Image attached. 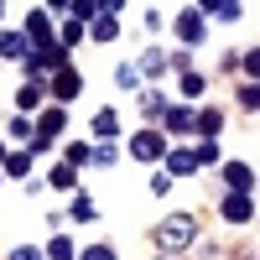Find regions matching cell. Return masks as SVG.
Wrapping results in <instances>:
<instances>
[{"instance_id": "cell-1", "label": "cell", "mask_w": 260, "mask_h": 260, "mask_svg": "<svg viewBox=\"0 0 260 260\" xmlns=\"http://www.w3.org/2000/svg\"><path fill=\"white\" fill-rule=\"evenodd\" d=\"M192 234H198V224H192L187 213H172V219L156 224V245H161V250H187Z\"/></svg>"}, {"instance_id": "cell-2", "label": "cell", "mask_w": 260, "mask_h": 260, "mask_svg": "<svg viewBox=\"0 0 260 260\" xmlns=\"http://www.w3.org/2000/svg\"><path fill=\"white\" fill-rule=\"evenodd\" d=\"M62 125H68V110H42V120H37V130H31V151H47L57 136H62Z\"/></svg>"}, {"instance_id": "cell-3", "label": "cell", "mask_w": 260, "mask_h": 260, "mask_svg": "<svg viewBox=\"0 0 260 260\" xmlns=\"http://www.w3.org/2000/svg\"><path fill=\"white\" fill-rule=\"evenodd\" d=\"M26 47H31V52L52 47V16H47V11H26Z\"/></svg>"}, {"instance_id": "cell-4", "label": "cell", "mask_w": 260, "mask_h": 260, "mask_svg": "<svg viewBox=\"0 0 260 260\" xmlns=\"http://www.w3.org/2000/svg\"><path fill=\"white\" fill-rule=\"evenodd\" d=\"M167 136H161V130H141V136L136 141H130V156H141V161H156V156H167Z\"/></svg>"}, {"instance_id": "cell-5", "label": "cell", "mask_w": 260, "mask_h": 260, "mask_svg": "<svg viewBox=\"0 0 260 260\" xmlns=\"http://www.w3.org/2000/svg\"><path fill=\"white\" fill-rule=\"evenodd\" d=\"M115 37H120V0H104L94 21V42H115Z\"/></svg>"}, {"instance_id": "cell-6", "label": "cell", "mask_w": 260, "mask_h": 260, "mask_svg": "<svg viewBox=\"0 0 260 260\" xmlns=\"http://www.w3.org/2000/svg\"><path fill=\"white\" fill-rule=\"evenodd\" d=\"M250 213H255L250 192H229V198H224V219L229 224H250Z\"/></svg>"}, {"instance_id": "cell-7", "label": "cell", "mask_w": 260, "mask_h": 260, "mask_svg": "<svg viewBox=\"0 0 260 260\" xmlns=\"http://www.w3.org/2000/svg\"><path fill=\"white\" fill-rule=\"evenodd\" d=\"M187 172H198V161H192V151H187V146L167 151V177H187Z\"/></svg>"}, {"instance_id": "cell-8", "label": "cell", "mask_w": 260, "mask_h": 260, "mask_svg": "<svg viewBox=\"0 0 260 260\" xmlns=\"http://www.w3.org/2000/svg\"><path fill=\"white\" fill-rule=\"evenodd\" d=\"M224 182H229L234 192H250V187H255V172H250L245 161H229V167H224Z\"/></svg>"}, {"instance_id": "cell-9", "label": "cell", "mask_w": 260, "mask_h": 260, "mask_svg": "<svg viewBox=\"0 0 260 260\" xmlns=\"http://www.w3.org/2000/svg\"><path fill=\"white\" fill-rule=\"evenodd\" d=\"M161 120H167V130H192V125H198V115H192L187 104H167Z\"/></svg>"}, {"instance_id": "cell-10", "label": "cell", "mask_w": 260, "mask_h": 260, "mask_svg": "<svg viewBox=\"0 0 260 260\" xmlns=\"http://www.w3.org/2000/svg\"><path fill=\"white\" fill-rule=\"evenodd\" d=\"M177 31H182V42H203V16H198V6L177 16Z\"/></svg>"}, {"instance_id": "cell-11", "label": "cell", "mask_w": 260, "mask_h": 260, "mask_svg": "<svg viewBox=\"0 0 260 260\" xmlns=\"http://www.w3.org/2000/svg\"><path fill=\"white\" fill-rule=\"evenodd\" d=\"M0 57H31L26 37H21V31H6V37H0Z\"/></svg>"}, {"instance_id": "cell-12", "label": "cell", "mask_w": 260, "mask_h": 260, "mask_svg": "<svg viewBox=\"0 0 260 260\" xmlns=\"http://www.w3.org/2000/svg\"><path fill=\"white\" fill-rule=\"evenodd\" d=\"M78 89H83V78H78L73 68H62V73H57V83H52V94H57V99H73Z\"/></svg>"}, {"instance_id": "cell-13", "label": "cell", "mask_w": 260, "mask_h": 260, "mask_svg": "<svg viewBox=\"0 0 260 260\" xmlns=\"http://www.w3.org/2000/svg\"><path fill=\"white\" fill-rule=\"evenodd\" d=\"M31 172V151H6V177H26Z\"/></svg>"}, {"instance_id": "cell-14", "label": "cell", "mask_w": 260, "mask_h": 260, "mask_svg": "<svg viewBox=\"0 0 260 260\" xmlns=\"http://www.w3.org/2000/svg\"><path fill=\"white\" fill-rule=\"evenodd\" d=\"M198 16H213V21H240L245 11L234 6V0H224V6H198Z\"/></svg>"}, {"instance_id": "cell-15", "label": "cell", "mask_w": 260, "mask_h": 260, "mask_svg": "<svg viewBox=\"0 0 260 260\" xmlns=\"http://www.w3.org/2000/svg\"><path fill=\"white\" fill-rule=\"evenodd\" d=\"M94 136H120V115L115 110H99L94 115Z\"/></svg>"}, {"instance_id": "cell-16", "label": "cell", "mask_w": 260, "mask_h": 260, "mask_svg": "<svg viewBox=\"0 0 260 260\" xmlns=\"http://www.w3.org/2000/svg\"><path fill=\"white\" fill-rule=\"evenodd\" d=\"M47 187H68V192H73V187H78V177H73V167H68V161H62V167H52V177H47Z\"/></svg>"}, {"instance_id": "cell-17", "label": "cell", "mask_w": 260, "mask_h": 260, "mask_svg": "<svg viewBox=\"0 0 260 260\" xmlns=\"http://www.w3.org/2000/svg\"><path fill=\"white\" fill-rule=\"evenodd\" d=\"M42 255H47V260H73V240H68V234H57V240L42 250Z\"/></svg>"}, {"instance_id": "cell-18", "label": "cell", "mask_w": 260, "mask_h": 260, "mask_svg": "<svg viewBox=\"0 0 260 260\" xmlns=\"http://www.w3.org/2000/svg\"><path fill=\"white\" fill-rule=\"evenodd\" d=\"M16 104H21V110H26V115H31V110H37V104H42V89H37V83H26V89H21V94H16Z\"/></svg>"}, {"instance_id": "cell-19", "label": "cell", "mask_w": 260, "mask_h": 260, "mask_svg": "<svg viewBox=\"0 0 260 260\" xmlns=\"http://www.w3.org/2000/svg\"><path fill=\"white\" fill-rule=\"evenodd\" d=\"M141 110H146V120H161V110H167V99H161V94H146V99H141Z\"/></svg>"}, {"instance_id": "cell-20", "label": "cell", "mask_w": 260, "mask_h": 260, "mask_svg": "<svg viewBox=\"0 0 260 260\" xmlns=\"http://www.w3.org/2000/svg\"><path fill=\"white\" fill-rule=\"evenodd\" d=\"M89 161H99V167H115V161H120V151H115V146H94V151H89Z\"/></svg>"}, {"instance_id": "cell-21", "label": "cell", "mask_w": 260, "mask_h": 260, "mask_svg": "<svg viewBox=\"0 0 260 260\" xmlns=\"http://www.w3.org/2000/svg\"><path fill=\"white\" fill-rule=\"evenodd\" d=\"M182 94H187V99H198V94H203V73H192V68H187V73H182Z\"/></svg>"}, {"instance_id": "cell-22", "label": "cell", "mask_w": 260, "mask_h": 260, "mask_svg": "<svg viewBox=\"0 0 260 260\" xmlns=\"http://www.w3.org/2000/svg\"><path fill=\"white\" fill-rule=\"evenodd\" d=\"M78 260H120V255H115V245H89Z\"/></svg>"}, {"instance_id": "cell-23", "label": "cell", "mask_w": 260, "mask_h": 260, "mask_svg": "<svg viewBox=\"0 0 260 260\" xmlns=\"http://www.w3.org/2000/svg\"><path fill=\"white\" fill-rule=\"evenodd\" d=\"M192 161H198V167H208V161H219V146H213V141H203L198 151H192Z\"/></svg>"}, {"instance_id": "cell-24", "label": "cell", "mask_w": 260, "mask_h": 260, "mask_svg": "<svg viewBox=\"0 0 260 260\" xmlns=\"http://www.w3.org/2000/svg\"><path fill=\"white\" fill-rule=\"evenodd\" d=\"M78 37H83V26H78V21H68V26H62V42H57V47H62V52H68V47H73V42H78Z\"/></svg>"}, {"instance_id": "cell-25", "label": "cell", "mask_w": 260, "mask_h": 260, "mask_svg": "<svg viewBox=\"0 0 260 260\" xmlns=\"http://www.w3.org/2000/svg\"><path fill=\"white\" fill-rule=\"evenodd\" d=\"M219 120H224L219 110H203V115H198V125H203V136H213V130H219Z\"/></svg>"}, {"instance_id": "cell-26", "label": "cell", "mask_w": 260, "mask_h": 260, "mask_svg": "<svg viewBox=\"0 0 260 260\" xmlns=\"http://www.w3.org/2000/svg\"><path fill=\"white\" fill-rule=\"evenodd\" d=\"M11 260H47V255H42L37 245H16V250H11Z\"/></svg>"}, {"instance_id": "cell-27", "label": "cell", "mask_w": 260, "mask_h": 260, "mask_svg": "<svg viewBox=\"0 0 260 260\" xmlns=\"http://www.w3.org/2000/svg\"><path fill=\"white\" fill-rule=\"evenodd\" d=\"M141 68H146V73H161V68H167V57H161V52H146V57H141Z\"/></svg>"}, {"instance_id": "cell-28", "label": "cell", "mask_w": 260, "mask_h": 260, "mask_svg": "<svg viewBox=\"0 0 260 260\" xmlns=\"http://www.w3.org/2000/svg\"><path fill=\"white\" fill-rule=\"evenodd\" d=\"M73 219H94V203L83 198V192H78V198H73Z\"/></svg>"}, {"instance_id": "cell-29", "label": "cell", "mask_w": 260, "mask_h": 260, "mask_svg": "<svg viewBox=\"0 0 260 260\" xmlns=\"http://www.w3.org/2000/svg\"><path fill=\"white\" fill-rule=\"evenodd\" d=\"M83 16H99L94 0H73V21H83Z\"/></svg>"}, {"instance_id": "cell-30", "label": "cell", "mask_w": 260, "mask_h": 260, "mask_svg": "<svg viewBox=\"0 0 260 260\" xmlns=\"http://www.w3.org/2000/svg\"><path fill=\"white\" fill-rule=\"evenodd\" d=\"M83 161H89V146L73 141V146H68V167H83Z\"/></svg>"}, {"instance_id": "cell-31", "label": "cell", "mask_w": 260, "mask_h": 260, "mask_svg": "<svg viewBox=\"0 0 260 260\" xmlns=\"http://www.w3.org/2000/svg\"><path fill=\"white\" fill-rule=\"evenodd\" d=\"M151 192H156V198H161V192H172V177H167V172H156V177H151Z\"/></svg>"}, {"instance_id": "cell-32", "label": "cell", "mask_w": 260, "mask_h": 260, "mask_svg": "<svg viewBox=\"0 0 260 260\" xmlns=\"http://www.w3.org/2000/svg\"><path fill=\"white\" fill-rule=\"evenodd\" d=\"M0 161H6V146H0Z\"/></svg>"}]
</instances>
